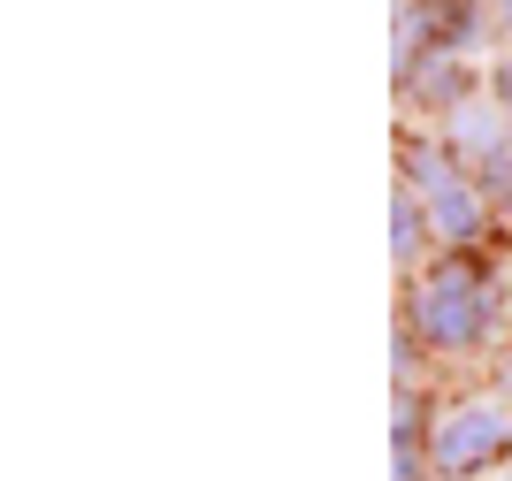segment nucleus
<instances>
[{"label":"nucleus","instance_id":"obj_3","mask_svg":"<svg viewBox=\"0 0 512 481\" xmlns=\"http://www.w3.org/2000/svg\"><path fill=\"white\" fill-rule=\"evenodd\" d=\"M428 459L436 481H482L512 466V405L505 398H444L428 428Z\"/></svg>","mask_w":512,"mask_h":481},{"label":"nucleus","instance_id":"obj_8","mask_svg":"<svg viewBox=\"0 0 512 481\" xmlns=\"http://www.w3.org/2000/svg\"><path fill=\"white\" fill-rule=\"evenodd\" d=\"M482 191H490V207H497V222L512 230V161H497L490 176H482Z\"/></svg>","mask_w":512,"mask_h":481},{"label":"nucleus","instance_id":"obj_2","mask_svg":"<svg viewBox=\"0 0 512 481\" xmlns=\"http://www.w3.org/2000/svg\"><path fill=\"white\" fill-rule=\"evenodd\" d=\"M398 184L421 191V207H428V222H436V245L444 252H482V237L497 230L490 191H482V176L444 146V130H436V138H421V130L398 138Z\"/></svg>","mask_w":512,"mask_h":481},{"label":"nucleus","instance_id":"obj_9","mask_svg":"<svg viewBox=\"0 0 512 481\" xmlns=\"http://www.w3.org/2000/svg\"><path fill=\"white\" fill-rule=\"evenodd\" d=\"M490 100H497V107H505V115H512V54H505V62L490 69Z\"/></svg>","mask_w":512,"mask_h":481},{"label":"nucleus","instance_id":"obj_5","mask_svg":"<svg viewBox=\"0 0 512 481\" xmlns=\"http://www.w3.org/2000/svg\"><path fill=\"white\" fill-rule=\"evenodd\" d=\"M436 252H444V245H436V222H428L421 191L398 184V191H390V260H398V275H421Z\"/></svg>","mask_w":512,"mask_h":481},{"label":"nucleus","instance_id":"obj_6","mask_svg":"<svg viewBox=\"0 0 512 481\" xmlns=\"http://www.w3.org/2000/svg\"><path fill=\"white\" fill-rule=\"evenodd\" d=\"M467 62L459 54H428V62H413L406 77H398V92H406L421 115H451V107H467Z\"/></svg>","mask_w":512,"mask_h":481},{"label":"nucleus","instance_id":"obj_4","mask_svg":"<svg viewBox=\"0 0 512 481\" xmlns=\"http://www.w3.org/2000/svg\"><path fill=\"white\" fill-rule=\"evenodd\" d=\"M444 146L474 168V176H490L497 161H512V115L497 100H467L444 115Z\"/></svg>","mask_w":512,"mask_h":481},{"label":"nucleus","instance_id":"obj_1","mask_svg":"<svg viewBox=\"0 0 512 481\" xmlns=\"http://www.w3.org/2000/svg\"><path fill=\"white\" fill-rule=\"evenodd\" d=\"M505 321V291L482 268V252H436L421 275H406V329L428 359H474Z\"/></svg>","mask_w":512,"mask_h":481},{"label":"nucleus","instance_id":"obj_10","mask_svg":"<svg viewBox=\"0 0 512 481\" xmlns=\"http://www.w3.org/2000/svg\"><path fill=\"white\" fill-rule=\"evenodd\" d=\"M497 23H505V31H512V0H497Z\"/></svg>","mask_w":512,"mask_h":481},{"label":"nucleus","instance_id":"obj_7","mask_svg":"<svg viewBox=\"0 0 512 481\" xmlns=\"http://www.w3.org/2000/svg\"><path fill=\"white\" fill-rule=\"evenodd\" d=\"M421 367H428V344L413 329H390V382H421Z\"/></svg>","mask_w":512,"mask_h":481}]
</instances>
